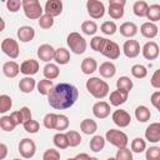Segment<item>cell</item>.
Listing matches in <instances>:
<instances>
[{
  "instance_id": "cell-11",
  "label": "cell",
  "mask_w": 160,
  "mask_h": 160,
  "mask_svg": "<svg viewBox=\"0 0 160 160\" xmlns=\"http://www.w3.org/2000/svg\"><path fill=\"white\" fill-rule=\"evenodd\" d=\"M110 104L106 101H98L92 105V114L98 119H105L110 115Z\"/></svg>"
},
{
  "instance_id": "cell-30",
  "label": "cell",
  "mask_w": 160,
  "mask_h": 160,
  "mask_svg": "<svg viewBox=\"0 0 160 160\" xmlns=\"http://www.w3.org/2000/svg\"><path fill=\"white\" fill-rule=\"evenodd\" d=\"M52 141H54V145L58 148V149H66L69 148V140H68V136H66V132L62 134L61 131L55 134L54 138H52Z\"/></svg>"
},
{
  "instance_id": "cell-41",
  "label": "cell",
  "mask_w": 160,
  "mask_h": 160,
  "mask_svg": "<svg viewBox=\"0 0 160 160\" xmlns=\"http://www.w3.org/2000/svg\"><path fill=\"white\" fill-rule=\"evenodd\" d=\"M110 18L118 20V19H121L124 16V6H120V5H109V10H108Z\"/></svg>"
},
{
  "instance_id": "cell-24",
  "label": "cell",
  "mask_w": 160,
  "mask_h": 160,
  "mask_svg": "<svg viewBox=\"0 0 160 160\" xmlns=\"http://www.w3.org/2000/svg\"><path fill=\"white\" fill-rule=\"evenodd\" d=\"M119 31L125 38H134L138 34V26L131 21H126V22L120 25V30Z\"/></svg>"
},
{
  "instance_id": "cell-12",
  "label": "cell",
  "mask_w": 160,
  "mask_h": 160,
  "mask_svg": "<svg viewBox=\"0 0 160 160\" xmlns=\"http://www.w3.org/2000/svg\"><path fill=\"white\" fill-rule=\"evenodd\" d=\"M141 52L146 60H155L159 56V45L155 41H148L142 46Z\"/></svg>"
},
{
  "instance_id": "cell-47",
  "label": "cell",
  "mask_w": 160,
  "mask_h": 160,
  "mask_svg": "<svg viewBox=\"0 0 160 160\" xmlns=\"http://www.w3.org/2000/svg\"><path fill=\"white\" fill-rule=\"evenodd\" d=\"M56 119H58V114H54V112H49L45 115L44 118V126L46 129H55V125H56Z\"/></svg>"
},
{
  "instance_id": "cell-55",
  "label": "cell",
  "mask_w": 160,
  "mask_h": 160,
  "mask_svg": "<svg viewBox=\"0 0 160 160\" xmlns=\"http://www.w3.org/2000/svg\"><path fill=\"white\" fill-rule=\"evenodd\" d=\"M10 116H11V119L15 121L16 125L24 124V119H22V115H21V111H20V110H18V111H12V112L10 114Z\"/></svg>"
},
{
  "instance_id": "cell-2",
  "label": "cell",
  "mask_w": 160,
  "mask_h": 160,
  "mask_svg": "<svg viewBox=\"0 0 160 160\" xmlns=\"http://www.w3.org/2000/svg\"><path fill=\"white\" fill-rule=\"evenodd\" d=\"M86 90L95 98V99H104L109 94V84L100 78H90L86 81Z\"/></svg>"
},
{
  "instance_id": "cell-45",
  "label": "cell",
  "mask_w": 160,
  "mask_h": 160,
  "mask_svg": "<svg viewBox=\"0 0 160 160\" xmlns=\"http://www.w3.org/2000/svg\"><path fill=\"white\" fill-rule=\"evenodd\" d=\"M68 128H69V119H68V116L64 115V114H58L55 130L62 131V130H66Z\"/></svg>"
},
{
  "instance_id": "cell-22",
  "label": "cell",
  "mask_w": 160,
  "mask_h": 160,
  "mask_svg": "<svg viewBox=\"0 0 160 160\" xmlns=\"http://www.w3.org/2000/svg\"><path fill=\"white\" fill-rule=\"evenodd\" d=\"M2 72L8 78H15L20 72V65L15 61H6L2 65Z\"/></svg>"
},
{
  "instance_id": "cell-51",
  "label": "cell",
  "mask_w": 160,
  "mask_h": 160,
  "mask_svg": "<svg viewBox=\"0 0 160 160\" xmlns=\"http://www.w3.org/2000/svg\"><path fill=\"white\" fill-rule=\"evenodd\" d=\"M22 6V0H6V8L10 12H16Z\"/></svg>"
},
{
  "instance_id": "cell-44",
  "label": "cell",
  "mask_w": 160,
  "mask_h": 160,
  "mask_svg": "<svg viewBox=\"0 0 160 160\" xmlns=\"http://www.w3.org/2000/svg\"><path fill=\"white\" fill-rule=\"evenodd\" d=\"M100 30L105 35H114L116 32V30H118V26H116V24L114 21H105V22L101 24Z\"/></svg>"
},
{
  "instance_id": "cell-7",
  "label": "cell",
  "mask_w": 160,
  "mask_h": 160,
  "mask_svg": "<svg viewBox=\"0 0 160 160\" xmlns=\"http://www.w3.org/2000/svg\"><path fill=\"white\" fill-rule=\"evenodd\" d=\"M35 151H36V145L31 139L25 138V139L20 140V142H19V152L24 159L32 158L35 155Z\"/></svg>"
},
{
  "instance_id": "cell-3",
  "label": "cell",
  "mask_w": 160,
  "mask_h": 160,
  "mask_svg": "<svg viewBox=\"0 0 160 160\" xmlns=\"http://www.w3.org/2000/svg\"><path fill=\"white\" fill-rule=\"evenodd\" d=\"M22 9H24L25 16L30 20L40 19L45 11L41 8L39 0H22Z\"/></svg>"
},
{
  "instance_id": "cell-8",
  "label": "cell",
  "mask_w": 160,
  "mask_h": 160,
  "mask_svg": "<svg viewBox=\"0 0 160 160\" xmlns=\"http://www.w3.org/2000/svg\"><path fill=\"white\" fill-rule=\"evenodd\" d=\"M86 9L92 19H101L105 14V6L100 0H88Z\"/></svg>"
},
{
  "instance_id": "cell-43",
  "label": "cell",
  "mask_w": 160,
  "mask_h": 160,
  "mask_svg": "<svg viewBox=\"0 0 160 160\" xmlns=\"http://www.w3.org/2000/svg\"><path fill=\"white\" fill-rule=\"evenodd\" d=\"M54 25V16H51L50 14H42V16L39 19V26L41 29H50Z\"/></svg>"
},
{
  "instance_id": "cell-17",
  "label": "cell",
  "mask_w": 160,
  "mask_h": 160,
  "mask_svg": "<svg viewBox=\"0 0 160 160\" xmlns=\"http://www.w3.org/2000/svg\"><path fill=\"white\" fill-rule=\"evenodd\" d=\"M145 139L150 142L160 141V122H152L146 128Z\"/></svg>"
},
{
  "instance_id": "cell-4",
  "label": "cell",
  "mask_w": 160,
  "mask_h": 160,
  "mask_svg": "<svg viewBox=\"0 0 160 160\" xmlns=\"http://www.w3.org/2000/svg\"><path fill=\"white\" fill-rule=\"evenodd\" d=\"M66 42L74 54L80 55V54L85 52V50H86V40L79 32H75V31L70 32L66 38Z\"/></svg>"
},
{
  "instance_id": "cell-15",
  "label": "cell",
  "mask_w": 160,
  "mask_h": 160,
  "mask_svg": "<svg viewBox=\"0 0 160 160\" xmlns=\"http://www.w3.org/2000/svg\"><path fill=\"white\" fill-rule=\"evenodd\" d=\"M38 71H39V62L34 59H28V60L22 61L20 65V72L26 76L35 75Z\"/></svg>"
},
{
  "instance_id": "cell-38",
  "label": "cell",
  "mask_w": 160,
  "mask_h": 160,
  "mask_svg": "<svg viewBox=\"0 0 160 160\" xmlns=\"http://www.w3.org/2000/svg\"><path fill=\"white\" fill-rule=\"evenodd\" d=\"M12 106V101H11V98L6 94H2L0 95V112L1 114H5L6 111H9Z\"/></svg>"
},
{
  "instance_id": "cell-27",
  "label": "cell",
  "mask_w": 160,
  "mask_h": 160,
  "mask_svg": "<svg viewBox=\"0 0 160 160\" xmlns=\"http://www.w3.org/2000/svg\"><path fill=\"white\" fill-rule=\"evenodd\" d=\"M80 130L86 135H92L98 130V124L92 119H84L80 124Z\"/></svg>"
},
{
  "instance_id": "cell-5",
  "label": "cell",
  "mask_w": 160,
  "mask_h": 160,
  "mask_svg": "<svg viewBox=\"0 0 160 160\" xmlns=\"http://www.w3.org/2000/svg\"><path fill=\"white\" fill-rule=\"evenodd\" d=\"M105 139L106 141H109L111 145L116 146L118 149H121V148H126L128 142H129V139H128V135L120 130H116V129H110L106 131L105 134Z\"/></svg>"
},
{
  "instance_id": "cell-23",
  "label": "cell",
  "mask_w": 160,
  "mask_h": 160,
  "mask_svg": "<svg viewBox=\"0 0 160 160\" xmlns=\"http://www.w3.org/2000/svg\"><path fill=\"white\" fill-rule=\"evenodd\" d=\"M98 71L100 72V75H101L102 78L110 79V78H112V76L115 75L116 68H115V65H114L111 61H104V62L100 65V68H99Z\"/></svg>"
},
{
  "instance_id": "cell-53",
  "label": "cell",
  "mask_w": 160,
  "mask_h": 160,
  "mask_svg": "<svg viewBox=\"0 0 160 160\" xmlns=\"http://www.w3.org/2000/svg\"><path fill=\"white\" fill-rule=\"evenodd\" d=\"M150 84H151L152 88L160 89V69L155 70V72L152 74V76L150 79Z\"/></svg>"
},
{
  "instance_id": "cell-42",
  "label": "cell",
  "mask_w": 160,
  "mask_h": 160,
  "mask_svg": "<svg viewBox=\"0 0 160 160\" xmlns=\"http://www.w3.org/2000/svg\"><path fill=\"white\" fill-rule=\"evenodd\" d=\"M131 74H132V76L136 78V79H144V78H146V75H148V70H146V68H145L144 65L135 64V65H132V68H131Z\"/></svg>"
},
{
  "instance_id": "cell-37",
  "label": "cell",
  "mask_w": 160,
  "mask_h": 160,
  "mask_svg": "<svg viewBox=\"0 0 160 160\" xmlns=\"http://www.w3.org/2000/svg\"><path fill=\"white\" fill-rule=\"evenodd\" d=\"M116 88L130 92V90L132 89V81H131V79L128 78V76H120V78L118 79V81H116Z\"/></svg>"
},
{
  "instance_id": "cell-49",
  "label": "cell",
  "mask_w": 160,
  "mask_h": 160,
  "mask_svg": "<svg viewBox=\"0 0 160 160\" xmlns=\"http://www.w3.org/2000/svg\"><path fill=\"white\" fill-rule=\"evenodd\" d=\"M146 160H160V148L159 146H150L146 150Z\"/></svg>"
},
{
  "instance_id": "cell-1",
  "label": "cell",
  "mask_w": 160,
  "mask_h": 160,
  "mask_svg": "<svg viewBox=\"0 0 160 160\" xmlns=\"http://www.w3.org/2000/svg\"><path fill=\"white\" fill-rule=\"evenodd\" d=\"M79 98L78 89L69 82L56 84L48 95L49 105L55 110H66L71 108Z\"/></svg>"
},
{
  "instance_id": "cell-21",
  "label": "cell",
  "mask_w": 160,
  "mask_h": 160,
  "mask_svg": "<svg viewBox=\"0 0 160 160\" xmlns=\"http://www.w3.org/2000/svg\"><path fill=\"white\" fill-rule=\"evenodd\" d=\"M98 70V62L94 58L88 56L81 61V71L85 75H90L92 72H95Z\"/></svg>"
},
{
  "instance_id": "cell-57",
  "label": "cell",
  "mask_w": 160,
  "mask_h": 160,
  "mask_svg": "<svg viewBox=\"0 0 160 160\" xmlns=\"http://www.w3.org/2000/svg\"><path fill=\"white\" fill-rule=\"evenodd\" d=\"M6 154H8V146L1 142L0 144V160H4L6 158Z\"/></svg>"
},
{
  "instance_id": "cell-52",
  "label": "cell",
  "mask_w": 160,
  "mask_h": 160,
  "mask_svg": "<svg viewBox=\"0 0 160 160\" xmlns=\"http://www.w3.org/2000/svg\"><path fill=\"white\" fill-rule=\"evenodd\" d=\"M42 159L44 160H58V159H60V152L55 149H48V150H45Z\"/></svg>"
},
{
  "instance_id": "cell-34",
  "label": "cell",
  "mask_w": 160,
  "mask_h": 160,
  "mask_svg": "<svg viewBox=\"0 0 160 160\" xmlns=\"http://www.w3.org/2000/svg\"><path fill=\"white\" fill-rule=\"evenodd\" d=\"M52 88H54V84H52V80H50V79L45 78L44 80H40L38 82V91L41 95H49V92Z\"/></svg>"
},
{
  "instance_id": "cell-31",
  "label": "cell",
  "mask_w": 160,
  "mask_h": 160,
  "mask_svg": "<svg viewBox=\"0 0 160 160\" xmlns=\"http://www.w3.org/2000/svg\"><path fill=\"white\" fill-rule=\"evenodd\" d=\"M105 140L106 139H104L101 135L92 136V139L90 140V149H91V151L100 152L104 149V146H105Z\"/></svg>"
},
{
  "instance_id": "cell-19",
  "label": "cell",
  "mask_w": 160,
  "mask_h": 160,
  "mask_svg": "<svg viewBox=\"0 0 160 160\" xmlns=\"http://www.w3.org/2000/svg\"><path fill=\"white\" fill-rule=\"evenodd\" d=\"M140 32L146 39H152L158 35V26L152 21H146L140 26Z\"/></svg>"
},
{
  "instance_id": "cell-36",
  "label": "cell",
  "mask_w": 160,
  "mask_h": 160,
  "mask_svg": "<svg viewBox=\"0 0 160 160\" xmlns=\"http://www.w3.org/2000/svg\"><path fill=\"white\" fill-rule=\"evenodd\" d=\"M81 31L85 34V35H94L96 31H98V25L95 21H91V20H86L81 24Z\"/></svg>"
},
{
  "instance_id": "cell-9",
  "label": "cell",
  "mask_w": 160,
  "mask_h": 160,
  "mask_svg": "<svg viewBox=\"0 0 160 160\" xmlns=\"http://www.w3.org/2000/svg\"><path fill=\"white\" fill-rule=\"evenodd\" d=\"M100 54H102L104 56H106L110 60H116L120 56V48L116 42L105 39V42H104V46H102Z\"/></svg>"
},
{
  "instance_id": "cell-14",
  "label": "cell",
  "mask_w": 160,
  "mask_h": 160,
  "mask_svg": "<svg viewBox=\"0 0 160 160\" xmlns=\"http://www.w3.org/2000/svg\"><path fill=\"white\" fill-rule=\"evenodd\" d=\"M54 56H55V49L50 44H42V45L39 46V49H38V58L41 61L49 62V61L54 60Z\"/></svg>"
},
{
  "instance_id": "cell-35",
  "label": "cell",
  "mask_w": 160,
  "mask_h": 160,
  "mask_svg": "<svg viewBox=\"0 0 160 160\" xmlns=\"http://www.w3.org/2000/svg\"><path fill=\"white\" fill-rule=\"evenodd\" d=\"M18 125L15 124V121L11 119L10 115H4L0 118V128L4 131H12Z\"/></svg>"
},
{
  "instance_id": "cell-28",
  "label": "cell",
  "mask_w": 160,
  "mask_h": 160,
  "mask_svg": "<svg viewBox=\"0 0 160 160\" xmlns=\"http://www.w3.org/2000/svg\"><path fill=\"white\" fill-rule=\"evenodd\" d=\"M42 74H44V76H45L46 79L54 80V79H56V78L59 76V74H60V69H59V66H58L56 64H51V62H49V64H46V65L44 66Z\"/></svg>"
},
{
  "instance_id": "cell-16",
  "label": "cell",
  "mask_w": 160,
  "mask_h": 160,
  "mask_svg": "<svg viewBox=\"0 0 160 160\" xmlns=\"http://www.w3.org/2000/svg\"><path fill=\"white\" fill-rule=\"evenodd\" d=\"M128 96H129V91H125V90H121V89H116L112 92H110L109 100H110V104L112 106H120L128 100Z\"/></svg>"
},
{
  "instance_id": "cell-20",
  "label": "cell",
  "mask_w": 160,
  "mask_h": 160,
  "mask_svg": "<svg viewBox=\"0 0 160 160\" xmlns=\"http://www.w3.org/2000/svg\"><path fill=\"white\" fill-rule=\"evenodd\" d=\"M16 35H18V38H19V40H20L21 42H29V41H31V40L34 39V36H35V30H34V28H31V26L24 25V26L19 28Z\"/></svg>"
},
{
  "instance_id": "cell-50",
  "label": "cell",
  "mask_w": 160,
  "mask_h": 160,
  "mask_svg": "<svg viewBox=\"0 0 160 160\" xmlns=\"http://www.w3.org/2000/svg\"><path fill=\"white\" fill-rule=\"evenodd\" d=\"M116 160H131L132 159V154L130 151V149L128 148H121L118 150L116 155H115Z\"/></svg>"
},
{
  "instance_id": "cell-59",
  "label": "cell",
  "mask_w": 160,
  "mask_h": 160,
  "mask_svg": "<svg viewBox=\"0 0 160 160\" xmlns=\"http://www.w3.org/2000/svg\"><path fill=\"white\" fill-rule=\"evenodd\" d=\"M75 159H88V160H89V159H91V158H90V155H88V154H79V155L75 156Z\"/></svg>"
},
{
  "instance_id": "cell-33",
  "label": "cell",
  "mask_w": 160,
  "mask_h": 160,
  "mask_svg": "<svg viewBox=\"0 0 160 160\" xmlns=\"http://www.w3.org/2000/svg\"><path fill=\"white\" fill-rule=\"evenodd\" d=\"M148 8H149V5L146 4V1L139 0V1H136V2L132 5V11H134V14H135L136 16L144 18V16H146Z\"/></svg>"
},
{
  "instance_id": "cell-60",
  "label": "cell",
  "mask_w": 160,
  "mask_h": 160,
  "mask_svg": "<svg viewBox=\"0 0 160 160\" xmlns=\"http://www.w3.org/2000/svg\"><path fill=\"white\" fill-rule=\"evenodd\" d=\"M4 28H5V22H4V20L1 19V30H4Z\"/></svg>"
},
{
  "instance_id": "cell-48",
  "label": "cell",
  "mask_w": 160,
  "mask_h": 160,
  "mask_svg": "<svg viewBox=\"0 0 160 160\" xmlns=\"http://www.w3.org/2000/svg\"><path fill=\"white\" fill-rule=\"evenodd\" d=\"M104 42H105V38H101V36H94L90 41V46L94 51H101L102 46H104Z\"/></svg>"
},
{
  "instance_id": "cell-54",
  "label": "cell",
  "mask_w": 160,
  "mask_h": 160,
  "mask_svg": "<svg viewBox=\"0 0 160 160\" xmlns=\"http://www.w3.org/2000/svg\"><path fill=\"white\" fill-rule=\"evenodd\" d=\"M150 101H151V104L159 110V112H160V91H155V92H152V95H151V98H150Z\"/></svg>"
},
{
  "instance_id": "cell-25",
  "label": "cell",
  "mask_w": 160,
  "mask_h": 160,
  "mask_svg": "<svg viewBox=\"0 0 160 160\" xmlns=\"http://www.w3.org/2000/svg\"><path fill=\"white\" fill-rule=\"evenodd\" d=\"M35 85L36 82L31 76H25L19 81V89L24 94H30L35 89Z\"/></svg>"
},
{
  "instance_id": "cell-39",
  "label": "cell",
  "mask_w": 160,
  "mask_h": 160,
  "mask_svg": "<svg viewBox=\"0 0 160 160\" xmlns=\"http://www.w3.org/2000/svg\"><path fill=\"white\" fill-rule=\"evenodd\" d=\"M66 136H68V140H69V145H70L71 148H75V146L80 145V142H81V136H80V134H79L78 131H75V130H69V131H66Z\"/></svg>"
},
{
  "instance_id": "cell-26",
  "label": "cell",
  "mask_w": 160,
  "mask_h": 160,
  "mask_svg": "<svg viewBox=\"0 0 160 160\" xmlns=\"http://www.w3.org/2000/svg\"><path fill=\"white\" fill-rule=\"evenodd\" d=\"M54 60L56 61V64L66 65V64L70 61V52H69V50H66L65 48L55 49V56H54Z\"/></svg>"
},
{
  "instance_id": "cell-29",
  "label": "cell",
  "mask_w": 160,
  "mask_h": 160,
  "mask_svg": "<svg viewBox=\"0 0 160 160\" xmlns=\"http://www.w3.org/2000/svg\"><path fill=\"white\" fill-rule=\"evenodd\" d=\"M150 116H151V112L145 105H140L135 109V118L140 122H146L150 119Z\"/></svg>"
},
{
  "instance_id": "cell-13",
  "label": "cell",
  "mask_w": 160,
  "mask_h": 160,
  "mask_svg": "<svg viewBox=\"0 0 160 160\" xmlns=\"http://www.w3.org/2000/svg\"><path fill=\"white\" fill-rule=\"evenodd\" d=\"M122 51L126 58L134 59L140 54V45L136 40H126L122 46Z\"/></svg>"
},
{
  "instance_id": "cell-58",
  "label": "cell",
  "mask_w": 160,
  "mask_h": 160,
  "mask_svg": "<svg viewBox=\"0 0 160 160\" xmlns=\"http://www.w3.org/2000/svg\"><path fill=\"white\" fill-rule=\"evenodd\" d=\"M126 0H109V5H120V6H125Z\"/></svg>"
},
{
  "instance_id": "cell-32",
  "label": "cell",
  "mask_w": 160,
  "mask_h": 160,
  "mask_svg": "<svg viewBox=\"0 0 160 160\" xmlns=\"http://www.w3.org/2000/svg\"><path fill=\"white\" fill-rule=\"evenodd\" d=\"M146 18H148V20H150L152 22L159 21L160 20V5L159 4L150 5L146 11Z\"/></svg>"
},
{
  "instance_id": "cell-10",
  "label": "cell",
  "mask_w": 160,
  "mask_h": 160,
  "mask_svg": "<svg viewBox=\"0 0 160 160\" xmlns=\"http://www.w3.org/2000/svg\"><path fill=\"white\" fill-rule=\"evenodd\" d=\"M112 121H114V124L116 125V126H119V128H126V126H129L130 125V122H131V116H130V114L128 112V111H125V110H121V109H119V110H115L114 112H112Z\"/></svg>"
},
{
  "instance_id": "cell-40",
  "label": "cell",
  "mask_w": 160,
  "mask_h": 160,
  "mask_svg": "<svg viewBox=\"0 0 160 160\" xmlns=\"http://www.w3.org/2000/svg\"><path fill=\"white\" fill-rule=\"evenodd\" d=\"M144 150H146V142H145V140L141 139V138H135L131 141V151H134L136 154H140Z\"/></svg>"
},
{
  "instance_id": "cell-6",
  "label": "cell",
  "mask_w": 160,
  "mask_h": 160,
  "mask_svg": "<svg viewBox=\"0 0 160 160\" xmlns=\"http://www.w3.org/2000/svg\"><path fill=\"white\" fill-rule=\"evenodd\" d=\"M1 50L10 59H16L19 56V52H20L18 41L11 39V38H6L1 41Z\"/></svg>"
},
{
  "instance_id": "cell-18",
  "label": "cell",
  "mask_w": 160,
  "mask_h": 160,
  "mask_svg": "<svg viewBox=\"0 0 160 160\" xmlns=\"http://www.w3.org/2000/svg\"><path fill=\"white\" fill-rule=\"evenodd\" d=\"M45 12L51 16H59L62 12V1L61 0H48L45 4Z\"/></svg>"
},
{
  "instance_id": "cell-46",
  "label": "cell",
  "mask_w": 160,
  "mask_h": 160,
  "mask_svg": "<svg viewBox=\"0 0 160 160\" xmlns=\"http://www.w3.org/2000/svg\"><path fill=\"white\" fill-rule=\"evenodd\" d=\"M22 125H24V130L26 132H30V134H36L40 130V124L36 120H32V119H30L29 121L24 122Z\"/></svg>"
},
{
  "instance_id": "cell-56",
  "label": "cell",
  "mask_w": 160,
  "mask_h": 160,
  "mask_svg": "<svg viewBox=\"0 0 160 160\" xmlns=\"http://www.w3.org/2000/svg\"><path fill=\"white\" fill-rule=\"evenodd\" d=\"M20 111H21L24 122H26V121H29V120L31 119V111H30V109H29L28 106H22V108L20 109Z\"/></svg>"
}]
</instances>
